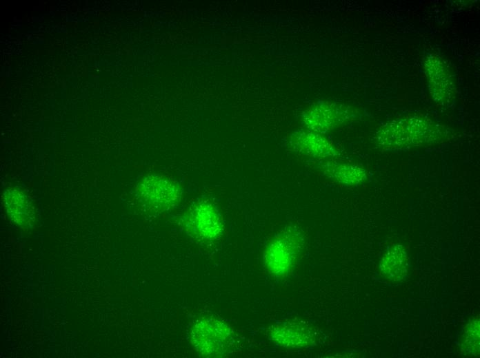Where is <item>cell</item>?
<instances>
[{
	"mask_svg": "<svg viewBox=\"0 0 480 358\" xmlns=\"http://www.w3.org/2000/svg\"><path fill=\"white\" fill-rule=\"evenodd\" d=\"M137 195L148 208L157 212L168 211L181 200V189L172 178L161 174H150L139 182Z\"/></svg>",
	"mask_w": 480,
	"mask_h": 358,
	"instance_id": "obj_1",
	"label": "cell"
},
{
	"mask_svg": "<svg viewBox=\"0 0 480 358\" xmlns=\"http://www.w3.org/2000/svg\"><path fill=\"white\" fill-rule=\"evenodd\" d=\"M302 244L299 233L296 230H286L277 235L264 251L268 271L277 276L287 274L296 262Z\"/></svg>",
	"mask_w": 480,
	"mask_h": 358,
	"instance_id": "obj_2",
	"label": "cell"
},
{
	"mask_svg": "<svg viewBox=\"0 0 480 358\" xmlns=\"http://www.w3.org/2000/svg\"><path fill=\"white\" fill-rule=\"evenodd\" d=\"M191 336L195 348L201 354L209 357L224 353L232 340L230 328L214 319L197 323L192 330Z\"/></svg>",
	"mask_w": 480,
	"mask_h": 358,
	"instance_id": "obj_3",
	"label": "cell"
},
{
	"mask_svg": "<svg viewBox=\"0 0 480 358\" xmlns=\"http://www.w3.org/2000/svg\"><path fill=\"white\" fill-rule=\"evenodd\" d=\"M186 227L189 235L203 241L219 238L223 229L219 211L208 201H203L191 208L187 215Z\"/></svg>",
	"mask_w": 480,
	"mask_h": 358,
	"instance_id": "obj_4",
	"label": "cell"
},
{
	"mask_svg": "<svg viewBox=\"0 0 480 358\" xmlns=\"http://www.w3.org/2000/svg\"><path fill=\"white\" fill-rule=\"evenodd\" d=\"M345 108L333 104L319 103L303 114V120L308 129L321 133L330 130L347 119Z\"/></svg>",
	"mask_w": 480,
	"mask_h": 358,
	"instance_id": "obj_5",
	"label": "cell"
},
{
	"mask_svg": "<svg viewBox=\"0 0 480 358\" xmlns=\"http://www.w3.org/2000/svg\"><path fill=\"white\" fill-rule=\"evenodd\" d=\"M291 145L297 152L316 158H324L335 154L329 142L320 133L304 129L292 135Z\"/></svg>",
	"mask_w": 480,
	"mask_h": 358,
	"instance_id": "obj_6",
	"label": "cell"
},
{
	"mask_svg": "<svg viewBox=\"0 0 480 358\" xmlns=\"http://www.w3.org/2000/svg\"><path fill=\"white\" fill-rule=\"evenodd\" d=\"M276 343L286 347H301L312 340L310 327L302 323L285 322L276 326L271 333Z\"/></svg>",
	"mask_w": 480,
	"mask_h": 358,
	"instance_id": "obj_7",
	"label": "cell"
},
{
	"mask_svg": "<svg viewBox=\"0 0 480 358\" xmlns=\"http://www.w3.org/2000/svg\"><path fill=\"white\" fill-rule=\"evenodd\" d=\"M409 258L405 249L400 244L389 248L382 257L380 268L382 275L392 281H399L406 276Z\"/></svg>",
	"mask_w": 480,
	"mask_h": 358,
	"instance_id": "obj_8",
	"label": "cell"
},
{
	"mask_svg": "<svg viewBox=\"0 0 480 358\" xmlns=\"http://www.w3.org/2000/svg\"><path fill=\"white\" fill-rule=\"evenodd\" d=\"M320 169L328 178L348 186L359 185L367 177L363 168L354 165L329 162Z\"/></svg>",
	"mask_w": 480,
	"mask_h": 358,
	"instance_id": "obj_9",
	"label": "cell"
},
{
	"mask_svg": "<svg viewBox=\"0 0 480 358\" xmlns=\"http://www.w3.org/2000/svg\"><path fill=\"white\" fill-rule=\"evenodd\" d=\"M4 202L10 218L19 224L26 225L32 218V207L30 200L21 191L16 189L6 190Z\"/></svg>",
	"mask_w": 480,
	"mask_h": 358,
	"instance_id": "obj_10",
	"label": "cell"
},
{
	"mask_svg": "<svg viewBox=\"0 0 480 358\" xmlns=\"http://www.w3.org/2000/svg\"><path fill=\"white\" fill-rule=\"evenodd\" d=\"M463 350L468 353L477 355L479 352V321L474 320L471 322L466 329L464 333Z\"/></svg>",
	"mask_w": 480,
	"mask_h": 358,
	"instance_id": "obj_11",
	"label": "cell"
}]
</instances>
